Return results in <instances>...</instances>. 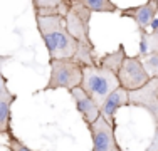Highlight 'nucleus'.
<instances>
[{
  "label": "nucleus",
  "instance_id": "f257e3e1",
  "mask_svg": "<svg viewBox=\"0 0 158 151\" xmlns=\"http://www.w3.org/2000/svg\"><path fill=\"white\" fill-rule=\"evenodd\" d=\"M39 34L47 47L49 59L73 57L77 47V40L69 34L62 15H39L35 14Z\"/></svg>",
  "mask_w": 158,
  "mask_h": 151
},
{
  "label": "nucleus",
  "instance_id": "f03ea898",
  "mask_svg": "<svg viewBox=\"0 0 158 151\" xmlns=\"http://www.w3.org/2000/svg\"><path fill=\"white\" fill-rule=\"evenodd\" d=\"M119 86L118 76L116 72L101 67L98 64L93 66H82V79H81V88L96 101L98 104H101L106 96L114 91Z\"/></svg>",
  "mask_w": 158,
  "mask_h": 151
},
{
  "label": "nucleus",
  "instance_id": "7ed1b4c3",
  "mask_svg": "<svg viewBox=\"0 0 158 151\" xmlns=\"http://www.w3.org/2000/svg\"><path fill=\"white\" fill-rule=\"evenodd\" d=\"M49 67H51V76H49L47 86L44 88V91H71L76 86H81L82 64H79L73 57L49 59Z\"/></svg>",
  "mask_w": 158,
  "mask_h": 151
},
{
  "label": "nucleus",
  "instance_id": "20e7f679",
  "mask_svg": "<svg viewBox=\"0 0 158 151\" xmlns=\"http://www.w3.org/2000/svg\"><path fill=\"white\" fill-rule=\"evenodd\" d=\"M91 10L82 5L79 0H71V7L64 15V22L69 34L84 45H94L89 37V20H91Z\"/></svg>",
  "mask_w": 158,
  "mask_h": 151
},
{
  "label": "nucleus",
  "instance_id": "39448f33",
  "mask_svg": "<svg viewBox=\"0 0 158 151\" xmlns=\"http://www.w3.org/2000/svg\"><path fill=\"white\" fill-rule=\"evenodd\" d=\"M116 76H118L119 86L128 89V91L138 89L150 81V74L146 72L145 66H143V60H141L140 54L131 55V57L126 55L123 64H121V67H119V71L116 72Z\"/></svg>",
  "mask_w": 158,
  "mask_h": 151
},
{
  "label": "nucleus",
  "instance_id": "423d86ee",
  "mask_svg": "<svg viewBox=\"0 0 158 151\" xmlns=\"http://www.w3.org/2000/svg\"><path fill=\"white\" fill-rule=\"evenodd\" d=\"M89 133L93 139V149L94 151H119L121 146L118 145L114 136V128L104 116H98L91 124H88Z\"/></svg>",
  "mask_w": 158,
  "mask_h": 151
},
{
  "label": "nucleus",
  "instance_id": "0eeeda50",
  "mask_svg": "<svg viewBox=\"0 0 158 151\" xmlns=\"http://www.w3.org/2000/svg\"><path fill=\"white\" fill-rule=\"evenodd\" d=\"M158 77H150V81L146 84H143L141 88L128 91L130 96V106H136V108H143L152 114L153 121H158Z\"/></svg>",
  "mask_w": 158,
  "mask_h": 151
},
{
  "label": "nucleus",
  "instance_id": "6e6552de",
  "mask_svg": "<svg viewBox=\"0 0 158 151\" xmlns=\"http://www.w3.org/2000/svg\"><path fill=\"white\" fill-rule=\"evenodd\" d=\"M130 106V96H128V89L118 86L114 91H111L106 96V99L99 104V114L104 116L113 126H116V112L119 108Z\"/></svg>",
  "mask_w": 158,
  "mask_h": 151
},
{
  "label": "nucleus",
  "instance_id": "1a4fd4ad",
  "mask_svg": "<svg viewBox=\"0 0 158 151\" xmlns=\"http://www.w3.org/2000/svg\"><path fill=\"white\" fill-rule=\"evenodd\" d=\"M69 92H71V96H73L74 104H76V109L79 111L82 121H84L86 124H91L93 121L99 116V104H98L96 101L81 88V86L73 88Z\"/></svg>",
  "mask_w": 158,
  "mask_h": 151
},
{
  "label": "nucleus",
  "instance_id": "9d476101",
  "mask_svg": "<svg viewBox=\"0 0 158 151\" xmlns=\"http://www.w3.org/2000/svg\"><path fill=\"white\" fill-rule=\"evenodd\" d=\"M156 14H158V2L156 0H146V3H143V5L128 7V9L119 10V15L135 20L138 29H148L150 22L153 20V17Z\"/></svg>",
  "mask_w": 158,
  "mask_h": 151
},
{
  "label": "nucleus",
  "instance_id": "9b49d317",
  "mask_svg": "<svg viewBox=\"0 0 158 151\" xmlns=\"http://www.w3.org/2000/svg\"><path fill=\"white\" fill-rule=\"evenodd\" d=\"M34 12L39 15H66L71 7V0H32Z\"/></svg>",
  "mask_w": 158,
  "mask_h": 151
},
{
  "label": "nucleus",
  "instance_id": "f8f14e48",
  "mask_svg": "<svg viewBox=\"0 0 158 151\" xmlns=\"http://www.w3.org/2000/svg\"><path fill=\"white\" fill-rule=\"evenodd\" d=\"M15 99V94H12L9 88H5V91L0 96V134L10 133V118H12L10 111H12V104Z\"/></svg>",
  "mask_w": 158,
  "mask_h": 151
},
{
  "label": "nucleus",
  "instance_id": "ddd939ff",
  "mask_svg": "<svg viewBox=\"0 0 158 151\" xmlns=\"http://www.w3.org/2000/svg\"><path fill=\"white\" fill-rule=\"evenodd\" d=\"M126 57V51H125V45L119 44L118 49L113 52H108V54L101 55V57H98V66L101 67H106V69L113 71V72H118L119 67H121L123 60Z\"/></svg>",
  "mask_w": 158,
  "mask_h": 151
},
{
  "label": "nucleus",
  "instance_id": "4468645a",
  "mask_svg": "<svg viewBox=\"0 0 158 151\" xmlns=\"http://www.w3.org/2000/svg\"><path fill=\"white\" fill-rule=\"evenodd\" d=\"M138 30H140V55L141 57L158 52L156 32H153V30L150 32L148 29H138Z\"/></svg>",
  "mask_w": 158,
  "mask_h": 151
},
{
  "label": "nucleus",
  "instance_id": "2eb2a0df",
  "mask_svg": "<svg viewBox=\"0 0 158 151\" xmlns=\"http://www.w3.org/2000/svg\"><path fill=\"white\" fill-rule=\"evenodd\" d=\"M79 2L88 7L91 12H104V14L118 12V5L111 0H79Z\"/></svg>",
  "mask_w": 158,
  "mask_h": 151
},
{
  "label": "nucleus",
  "instance_id": "dca6fc26",
  "mask_svg": "<svg viewBox=\"0 0 158 151\" xmlns=\"http://www.w3.org/2000/svg\"><path fill=\"white\" fill-rule=\"evenodd\" d=\"M141 60L146 72L150 74V77H158V52L145 55V57H141Z\"/></svg>",
  "mask_w": 158,
  "mask_h": 151
},
{
  "label": "nucleus",
  "instance_id": "f3484780",
  "mask_svg": "<svg viewBox=\"0 0 158 151\" xmlns=\"http://www.w3.org/2000/svg\"><path fill=\"white\" fill-rule=\"evenodd\" d=\"M9 139H10V145H9L10 149H20V151H27V149H29V146L22 145V143L19 141V139H17L12 133H9Z\"/></svg>",
  "mask_w": 158,
  "mask_h": 151
},
{
  "label": "nucleus",
  "instance_id": "a211bd4d",
  "mask_svg": "<svg viewBox=\"0 0 158 151\" xmlns=\"http://www.w3.org/2000/svg\"><path fill=\"white\" fill-rule=\"evenodd\" d=\"M148 149H158V121L155 123V134H153L152 145L148 146Z\"/></svg>",
  "mask_w": 158,
  "mask_h": 151
},
{
  "label": "nucleus",
  "instance_id": "6ab92c4d",
  "mask_svg": "<svg viewBox=\"0 0 158 151\" xmlns=\"http://www.w3.org/2000/svg\"><path fill=\"white\" fill-rule=\"evenodd\" d=\"M7 60H10V55H2V54H0V81L5 77V76L2 74V67H3V64H5Z\"/></svg>",
  "mask_w": 158,
  "mask_h": 151
},
{
  "label": "nucleus",
  "instance_id": "aec40b11",
  "mask_svg": "<svg viewBox=\"0 0 158 151\" xmlns=\"http://www.w3.org/2000/svg\"><path fill=\"white\" fill-rule=\"evenodd\" d=\"M150 30H156L158 29V17L155 15V17H153V20L150 22V27H148Z\"/></svg>",
  "mask_w": 158,
  "mask_h": 151
},
{
  "label": "nucleus",
  "instance_id": "412c9836",
  "mask_svg": "<svg viewBox=\"0 0 158 151\" xmlns=\"http://www.w3.org/2000/svg\"><path fill=\"white\" fill-rule=\"evenodd\" d=\"M153 32H156V35H158V29H156V30H153Z\"/></svg>",
  "mask_w": 158,
  "mask_h": 151
},
{
  "label": "nucleus",
  "instance_id": "4be33fe9",
  "mask_svg": "<svg viewBox=\"0 0 158 151\" xmlns=\"http://www.w3.org/2000/svg\"><path fill=\"white\" fill-rule=\"evenodd\" d=\"M156 94H158V88H156Z\"/></svg>",
  "mask_w": 158,
  "mask_h": 151
},
{
  "label": "nucleus",
  "instance_id": "5701e85b",
  "mask_svg": "<svg viewBox=\"0 0 158 151\" xmlns=\"http://www.w3.org/2000/svg\"><path fill=\"white\" fill-rule=\"evenodd\" d=\"M156 2H158V0H156Z\"/></svg>",
  "mask_w": 158,
  "mask_h": 151
}]
</instances>
